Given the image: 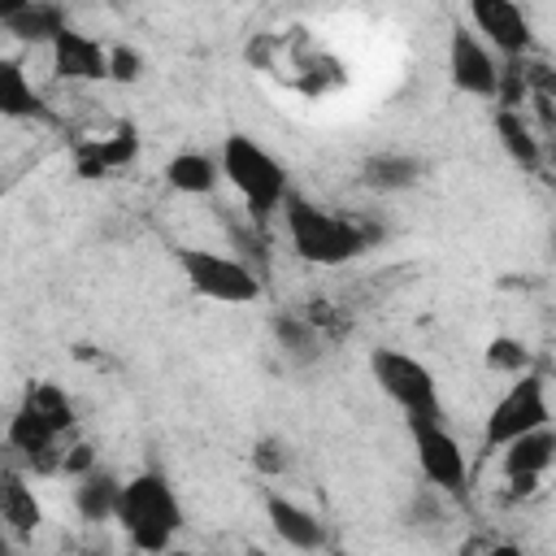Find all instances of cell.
Instances as JSON below:
<instances>
[{"instance_id":"obj_25","label":"cell","mask_w":556,"mask_h":556,"mask_svg":"<svg viewBox=\"0 0 556 556\" xmlns=\"http://www.w3.org/2000/svg\"><path fill=\"white\" fill-rule=\"evenodd\" d=\"M252 465L265 473V478H278V473H287L291 469V456H287V443L282 439H261L256 447H252Z\"/></svg>"},{"instance_id":"obj_12","label":"cell","mask_w":556,"mask_h":556,"mask_svg":"<svg viewBox=\"0 0 556 556\" xmlns=\"http://www.w3.org/2000/svg\"><path fill=\"white\" fill-rule=\"evenodd\" d=\"M43 526V504L17 465H0V530L13 543H30Z\"/></svg>"},{"instance_id":"obj_21","label":"cell","mask_w":556,"mask_h":556,"mask_svg":"<svg viewBox=\"0 0 556 556\" xmlns=\"http://www.w3.org/2000/svg\"><path fill=\"white\" fill-rule=\"evenodd\" d=\"M117 486L122 478H113L109 469H91L74 482V508L83 521H113V504H117Z\"/></svg>"},{"instance_id":"obj_23","label":"cell","mask_w":556,"mask_h":556,"mask_svg":"<svg viewBox=\"0 0 556 556\" xmlns=\"http://www.w3.org/2000/svg\"><path fill=\"white\" fill-rule=\"evenodd\" d=\"M365 182L378 187V191H400V187L417 182V161H413V156H395V152L374 156V161L365 165Z\"/></svg>"},{"instance_id":"obj_4","label":"cell","mask_w":556,"mask_h":556,"mask_svg":"<svg viewBox=\"0 0 556 556\" xmlns=\"http://www.w3.org/2000/svg\"><path fill=\"white\" fill-rule=\"evenodd\" d=\"M174 265L182 274V282L208 300V304H230V308H243V304H256L265 295L261 287V274L239 261V256H226L217 248H174Z\"/></svg>"},{"instance_id":"obj_1","label":"cell","mask_w":556,"mask_h":556,"mask_svg":"<svg viewBox=\"0 0 556 556\" xmlns=\"http://www.w3.org/2000/svg\"><path fill=\"white\" fill-rule=\"evenodd\" d=\"M278 217H282V235H287L291 252L317 269H339V265L356 261L361 252H369V243H374V230L361 217L334 213L317 200H304L300 191L287 195Z\"/></svg>"},{"instance_id":"obj_5","label":"cell","mask_w":556,"mask_h":556,"mask_svg":"<svg viewBox=\"0 0 556 556\" xmlns=\"http://www.w3.org/2000/svg\"><path fill=\"white\" fill-rule=\"evenodd\" d=\"M369 374L382 387V395L408 417V421H443V395L434 369L400 348H374L369 352Z\"/></svg>"},{"instance_id":"obj_26","label":"cell","mask_w":556,"mask_h":556,"mask_svg":"<svg viewBox=\"0 0 556 556\" xmlns=\"http://www.w3.org/2000/svg\"><path fill=\"white\" fill-rule=\"evenodd\" d=\"M96 469V447L91 443H83V439H70L65 443V452H61V460H56V473H65V478H83V473H91Z\"/></svg>"},{"instance_id":"obj_28","label":"cell","mask_w":556,"mask_h":556,"mask_svg":"<svg viewBox=\"0 0 556 556\" xmlns=\"http://www.w3.org/2000/svg\"><path fill=\"white\" fill-rule=\"evenodd\" d=\"M0 556H17V543H13L4 530H0Z\"/></svg>"},{"instance_id":"obj_9","label":"cell","mask_w":556,"mask_h":556,"mask_svg":"<svg viewBox=\"0 0 556 556\" xmlns=\"http://www.w3.org/2000/svg\"><path fill=\"white\" fill-rule=\"evenodd\" d=\"M465 26H469L495 56H508V61L526 56L530 43H534V30H530L526 9L513 4V0H473V4L465 9Z\"/></svg>"},{"instance_id":"obj_11","label":"cell","mask_w":556,"mask_h":556,"mask_svg":"<svg viewBox=\"0 0 556 556\" xmlns=\"http://www.w3.org/2000/svg\"><path fill=\"white\" fill-rule=\"evenodd\" d=\"M4 443L17 452L22 465H30L39 473H56V460H61V452H65L70 439H61L43 417H35L26 404H17L13 417H9V426H4Z\"/></svg>"},{"instance_id":"obj_2","label":"cell","mask_w":556,"mask_h":556,"mask_svg":"<svg viewBox=\"0 0 556 556\" xmlns=\"http://www.w3.org/2000/svg\"><path fill=\"white\" fill-rule=\"evenodd\" d=\"M217 169H222V182L243 200L248 222L256 230H265L278 217V208L287 204V195H291V169H287V161L274 156L261 139H252L243 130H235V135L222 139Z\"/></svg>"},{"instance_id":"obj_15","label":"cell","mask_w":556,"mask_h":556,"mask_svg":"<svg viewBox=\"0 0 556 556\" xmlns=\"http://www.w3.org/2000/svg\"><path fill=\"white\" fill-rule=\"evenodd\" d=\"M0 117L4 122H52L43 91L30 83L22 56H0Z\"/></svg>"},{"instance_id":"obj_8","label":"cell","mask_w":556,"mask_h":556,"mask_svg":"<svg viewBox=\"0 0 556 556\" xmlns=\"http://www.w3.org/2000/svg\"><path fill=\"white\" fill-rule=\"evenodd\" d=\"M447 78L460 96H473V100H495L500 96L504 65L465 22L452 26V35H447Z\"/></svg>"},{"instance_id":"obj_7","label":"cell","mask_w":556,"mask_h":556,"mask_svg":"<svg viewBox=\"0 0 556 556\" xmlns=\"http://www.w3.org/2000/svg\"><path fill=\"white\" fill-rule=\"evenodd\" d=\"M408 434H413V456H417L421 478L447 495H465L469 491V456H465L460 439L443 421H408Z\"/></svg>"},{"instance_id":"obj_10","label":"cell","mask_w":556,"mask_h":556,"mask_svg":"<svg viewBox=\"0 0 556 556\" xmlns=\"http://www.w3.org/2000/svg\"><path fill=\"white\" fill-rule=\"evenodd\" d=\"M48 56H52V74L61 83H109V43H100L96 35L78 30V26H65L52 43H48Z\"/></svg>"},{"instance_id":"obj_29","label":"cell","mask_w":556,"mask_h":556,"mask_svg":"<svg viewBox=\"0 0 556 556\" xmlns=\"http://www.w3.org/2000/svg\"><path fill=\"white\" fill-rule=\"evenodd\" d=\"M161 556H191V552H182V547H169V552H161Z\"/></svg>"},{"instance_id":"obj_22","label":"cell","mask_w":556,"mask_h":556,"mask_svg":"<svg viewBox=\"0 0 556 556\" xmlns=\"http://www.w3.org/2000/svg\"><path fill=\"white\" fill-rule=\"evenodd\" d=\"M486 369H495V374H504V378H521V374L534 369V356H530V348H526L521 339L495 334V339L486 343Z\"/></svg>"},{"instance_id":"obj_6","label":"cell","mask_w":556,"mask_h":556,"mask_svg":"<svg viewBox=\"0 0 556 556\" xmlns=\"http://www.w3.org/2000/svg\"><path fill=\"white\" fill-rule=\"evenodd\" d=\"M552 426V400H547V378L539 369L513 378L504 387V395L491 404L486 426H482V452H500L513 439Z\"/></svg>"},{"instance_id":"obj_17","label":"cell","mask_w":556,"mask_h":556,"mask_svg":"<svg viewBox=\"0 0 556 556\" xmlns=\"http://www.w3.org/2000/svg\"><path fill=\"white\" fill-rule=\"evenodd\" d=\"M165 187L178 191V195H213L222 187V169H217V152H200V148H187V152H174L161 169Z\"/></svg>"},{"instance_id":"obj_19","label":"cell","mask_w":556,"mask_h":556,"mask_svg":"<svg viewBox=\"0 0 556 556\" xmlns=\"http://www.w3.org/2000/svg\"><path fill=\"white\" fill-rule=\"evenodd\" d=\"M495 135H500V148L508 152L513 165H521V169L543 165V139L534 135V126L526 122L521 109H500L495 113Z\"/></svg>"},{"instance_id":"obj_18","label":"cell","mask_w":556,"mask_h":556,"mask_svg":"<svg viewBox=\"0 0 556 556\" xmlns=\"http://www.w3.org/2000/svg\"><path fill=\"white\" fill-rule=\"evenodd\" d=\"M70 22H65V9H56V4H30V0H17V9L4 17V30L13 35V39H22V43H52L61 30H65Z\"/></svg>"},{"instance_id":"obj_3","label":"cell","mask_w":556,"mask_h":556,"mask_svg":"<svg viewBox=\"0 0 556 556\" xmlns=\"http://www.w3.org/2000/svg\"><path fill=\"white\" fill-rule=\"evenodd\" d=\"M113 521L126 534V543L143 556H161L174 547L178 530H182V504L178 491L169 486L165 473L156 469H139L130 478H122L117 486V504H113Z\"/></svg>"},{"instance_id":"obj_14","label":"cell","mask_w":556,"mask_h":556,"mask_svg":"<svg viewBox=\"0 0 556 556\" xmlns=\"http://www.w3.org/2000/svg\"><path fill=\"white\" fill-rule=\"evenodd\" d=\"M265 521H269V530L278 534V543H287L291 552H321V547H326V526H321V517H317L313 508H304V504L278 495V491L265 495Z\"/></svg>"},{"instance_id":"obj_16","label":"cell","mask_w":556,"mask_h":556,"mask_svg":"<svg viewBox=\"0 0 556 556\" xmlns=\"http://www.w3.org/2000/svg\"><path fill=\"white\" fill-rule=\"evenodd\" d=\"M495 456H500L508 482H517V478H534V482H543V473H547L552 460H556V434H552V426L530 430V434L513 439L508 447H500Z\"/></svg>"},{"instance_id":"obj_13","label":"cell","mask_w":556,"mask_h":556,"mask_svg":"<svg viewBox=\"0 0 556 556\" xmlns=\"http://www.w3.org/2000/svg\"><path fill=\"white\" fill-rule=\"evenodd\" d=\"M135 156H139V130L130 122H117L109 135H91L74 148V169L78 178H104L126 169Z\"/></svg>"},{"instance_id":"obj_24","label":"cell","mask_w":556,"mask_h":556,"mask_svg":"<svg viewBox=\"0 0 556 556\" xmlns=\"http://www.w3.org/2000/svg\"><path fill=\"white\" fill-rule=\"evenodd\" d=\"M143 74V52L130 43H109V83H139Z\"/></svg>"},{"instance_id":"obj_27","label":"cell","mask_w":556,"mask_h":556,"mask_svg":"<svg viewBox=\"0 0 556 556\" xmlns=\"http://www.w3.org/2000/svg\"><path fill=\"white\" fill-rule=\"evenodd\" d=\"M482 556H526V552H521L517 543H486Z\"/></svg>"},{"instance_id":"obj_20","label":"cell","mask_w":556,"mask_h":556,"mask_svg":"<svg viewBox=\"0 0 556 556\" xmlns=\"http://www.w3.org/2000/svg\"><path fill=\"white\" fill-rule=\"evenodd\" d=\"M22 404H26L35 417H43L61 439H74L78 413H74V400H70L65 387H56V382H30L26 395H22Z\"/></svg>"}]
</instances>
